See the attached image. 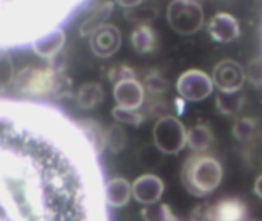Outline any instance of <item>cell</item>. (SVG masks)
<instances>
[{
	"instance_id": "2",
	"label": "cell",
	"mask_w": 262,
	"mask_h": 221,
	"mask_svg": "<svg viewBox=\"0 0 262 221\" xmlns=\"http://www.w3.org/2000/svg\"><path fill=\"white\" fill-rule=\"evenodd\" d=\"M181 180L190 195L203 198L221 185L223 166L213 157L195 154L186 160L181 171Z\"/></svg>"
},
{
	"instance_id": "27",
	"label": "cell",
	"mask_w": 262,
	"mask_h": 221,
	"mask_svg": "<svg viewBox=\"0 0 262 221\" xmlns=\"http://www.w3.org/2000/svg\"><path fill=\"white\" fill-rule=\"evenodd\" d=\"M14 77H15V72H14V65L11 58L0 52V91L12 86Z\"/></svg>"
},
{
	"instance_id": "32",
	"label": "cell",
	"mask_w": 262,
	"mask_h": 221,
	"mask_svg": "<svg viewBox=\"0 0 262 221\" xmlns=\"http://www.w3.org/2000/svg\"><path fill=\"white\" fill-rule=\"evenodd\" d=\"M120 6L126 8V9H132V8H137L143 3V0H115Z\"/></svg>"
},
{
	"instance_id": "1",
	"label": "cell",
	"mask_w": 262,
	"mask_h": 221,
	"mask_svg": "<svg viewBox=\"0 0 262 221\" xmlns=\"http://www.w3.org/2000/svg\"><path fill=\"white\" fill-rule=\"evenodd\" d=\"M0 109V221H106L100 169L77 125Z\"/></svg>"
},
{
	"instance_id": "29",
	"label": "cell",
	"mask_w": 262,
	"mask_h": 221,
	"mask_svg": "<svg viewBox=\"0 0 262 221\" xmlns=\"http://www.w3.org/2000/svg\"><path fill=\"white\" fill-rule=\"evenodd\" d=\"M141 6V5H140ZM132 8V9H127L126 12V18L130 20V22H135L137 25H149L150 20L155 18L157 12L155 9H150V8Z\"/></svg>"
},
{
	"instance_id": "11",
	"label": "cell",
	"mask_w": 262,
	"mask_h": 221,
	"mask_svg": "<svg viewBox=\"0 0 262 221\" xmlns=\"http://www.w3.org/2000/svg\"><path fill=\"white\" fill-rule=\"evenodd\" d=\"M209 34L220 43H230L241 35L239 22L229 12H218L209 22Z\"/></svg>"
},
{
	"instance_id": "24",
	"label": "cell",
	"mask_w": 262,
	"mask_h": 221,
	"mask_svg": "<svg viewBox=\"0 0 262 221\" xmlns=\"http://www.w3.org/2000/svg\"><path fill=\"white\" fill-rule=\"evenodd\" d=\"M126 143H127V135L120 123H115L111 128H107V149L117 154L126 148Z\"/></svg>"
},
{
	"instance_id": "26",
	"label": "cell",
	"mask_w": 262,
	"mask_h": 221,
	"mask_svg": "<svg viewBox=\"0 0 262 221\" xmlns=\"http://www.w3.org/2000/svg\"><path fill=\"white\" fill-rule=\"evenodd\" d=\"M141 85H143L144 91L150 92L152 95H161L169 89V82L158 72L147 74Z\"/></svg>"
},
{
	"instance_id": "14",
	"label": "cell",
	"mask_w": 262,
	"mask_h": 221,
	"mask_svg": "<svg viewBox=\"0 0 262 221\" xmlns=\"http://www.w3.org/2000/svg\"><path fill=\"white\" fill-rule=\"evenodd\" d=\"M213 221H247V206L241 198L229 197L212 205Z\"/></svg>"
},
{
	"instance_id": "28",
	"label": "cell",
	"mask_w": 262,
	"mask_h": 221,
	"mask_svg": "<svg viewBox=\"0 0 262 221\" xmlns=\"http://www.w3.org/2000/svg\"><path fill=\"white\" fill-rule=\"evenodd\" d=\"M244 74H246V80L250 82L253 86L256 88L262 86V55L255 57L246 65Z\"/></svg>"
},
{
	"instance_id": "4",
	"label": "cell",
	"mask_w": 262,
	"mask_h": 221,
	"mask_svg": "<svg viewBox=\"0 0 262 221\" xmlns=\"http://www.w3.org/2000/svg\"><path fill=\"white\" fill-rule=\"evenodd\" d=\"M167 22L181 35H192L204 25V9L196 0H172L167 6Z\"/></svg>"
},
{
	"instance_id": "15",
	"label": "cell",
	"mask_w": 262,
	"mask_h": 221,
	"mask_svg": "<svg viewBox=\"0 0 262 221\" xmlns=\"http://www.w3.org/2000/svg\"><path fill=\"white\" fill-rule=\"evenodd\" d=\"M75 125L97 155L101 154L104 149H107V129L103 128L100 122L83 118V120H78Z\"/></svg>"
},
{
	"instance_id": "13",
	"label": "cell",
	"mask_w": 262,
	"mask_h": 221,
	"mask_svg": "<svg viewBox=\"0 0 262 221\" xmlns=\"http://www.w3.org/2000/svg\"><path fill=\"white\" fill-rule=\"evenodd\" d=\"M103 197L107 206L115 209L124 208L132 198V183L121 177L111 178L103 188Z\"/></svg>"
},
{
	"instance_id": "7",
	"label": "cell",
	"mask_w": 262,
	"mask_h": 221,
	"mask_svg": "<svg viewBox=\"0 0 262 221\" xmlns=\"http://www.w3.org/2000/svg\"><path fill=\"white\" fill-rule=\"evenodd\" d=\"M212 82L220 92H239L246 82L244 68L235 60H223L213 68Z\"/></svg>"
},
{
	"instance_id": "30",
	"label": "cell",
	"mask_w": 262,
	"mask_h": 221,
	"mask_svg": "<svg viewBox=\"0 0 262 221\" xmlns=\"http://www.w3.org/2000/svg\"><path fill=\"white\" fill-rule=\"evenodd\" d=\"M107 78H109V82H112L114 85H117L120 82L135 78V71L130 66L124 65V63H118V65H114L107 71Z\"/></svg>"
},
{
	"instance_id": "12",
	"label": "cell",
	"mask_w": 262,
	"mask_h": 221,
	"mask_svg": "<svg viewBox=\"0 0 262 221\" xmlns=\"http://www.w3.org/2000/svg\"><path fill=\"white\" fill-rule=\"evenodd\" d=\"M66 43V34L60 28H54L38 35L32 42V51L41 58H54Z\"/></svg>"
},
{
	"instance_id": "16",
	"label": "cell",
	"mask_w": 262,
	"mask_h": 221,
	"mask_svg": "<svg viewBox=\"0 0 262 221\" xmlns=\"http://www.w3.org/2000/svg\"><path fill=\"white\" fill-rule=\"evenodd\" d=\"M104 100V89L100 83L88 82L83 83L75 92V102L81 109L91 111L98 108Z\"/></svg>"
},
{
	"instance_id": "22",
	"label": "cell",
	"mask_w": 262,
	"mask_h": 221,
	"mask_svg": "<svg viewBox=\"0 0 262 221\" xmlns=\"http://www.w3.org/2000/svg\"><path fill=\"white\" fill-rule=\"evenodd\" d=\"M232 132H233L235 138L243 142V143L252 142L256 137V134H258V123L253 118H249V117L239 118L233 125Z\"/></svg>"
},
{
	"instance_id": "23",
	"label": "cell",
	"mask_w": 262,
	"mask_h": 221,
	"mask_svg": "<svg viewBox=\"0 0 262 221\" xmlns=\"http://www.w3.org/2000/svg\"><path fill=\"white\" fill-rule=\"evenodd\" d=\"M112 117L120 125H129V126H140L144 122V114L140 109H127L115 106L112 109Z\"/></svg>"
},
{
	"instance_id": "17",
	"label": "cell",
	"mask_w": 262,
	"mask_h": 221,
	"mask_svg": "<svg viewBox=\"0 0 262 221\" xmlns=\"http://www.w3.org/2000/svg\"><path fill=\"white\" fill-rule=\"evenodd\" d=\"M213 143V132L207 125H195L187 131L186 146H189L195 154H203Z\"/></svg>"
},
{
	"instance_id": "19",
	"label": "cell",
	"mask_w": 262,
	"mask_h": 221,
	"mask_svg": "<svg viewBox=\"0 0 262 221\" xmlns=\"http://www.w3.org/2000/svg\"><path fill=\"white\" fill-rule=\"evenodd\" d=\"M114 5L112 2H103L97 9L92 11V14L89 17H86L83 20V23L80 25V35L81 37H91L100 26H103L107 20V17L112 14Z\"/></svg>"
},
{
	"instance_id": "20",
	"label": "cell",
	"mask_w": 262,
	"mask_h": 221,
	"mask_svg": "<svg viewBox=\"0 0 262 221\" xmlns=\"http://www.w3.org/2000/svg\"><path fill=\"white\" fill-rule=\"evenodd\" d=\"M246 97L241 92H220L216 97V108L224 115H235L244 106Z\"/></svg>"
},
{
	"instance_id": "33",
	"label": "cell",
	"mask_w": 262,
	"mask_h": 221,
	"mask_svg": "<svg viewBox=\"0 0 262 221\" xmlns=\"http://www.w3.org/2000/svg\"><path fill=\"white\" fill-rule=\"evenodd\" d=\"M255 194L262 200V175H259L255 182Z\"/></svg>"
},
{
	"instance_id": "34",
	"label": "cell",
	"mask_w": 262,
	"mask_h": 221,
	"mask_svg": "<svg viewBox=\"0 0 262 221\" xmlns=\"http://www.w3.org/2000/svg\"><path fill=\"white\" fill-rule=\"evenodd\" d=\"M247 221H250V220H247Z\"/></svg>"
},
{
	"instance_id": "5",
	"label": "cell",
	"mask_w": 262,
	"mask_h": 221,
	"mask_svg": "<svg viewBox=\"0 0 262 221\" xmlns=\"http://www.w3.org/2000/svg\"><path fill=\"white\" fill-rule=\"evenodd\" d=\"M154 145L164 155H175L186 148L187 131L180 118L173 115H163L157 120L154 131Z\"/></svg>"
},
{
	"instance_id": "25",
	"label": "cell",
	"mask_w": 262,
	"mask_h": 221,
	"mask_svg": "<svg viewBox=\"0 0 262 221\" xmlns=\"http://www.w3.org/2000/svg\"><path fill=\"white\" fill-rule=\"evenodd\" d=\"M163 155H164V154H163L161 151H158V148H157L155 145H147V146H144V148L140 151V154H138L140 165H141L144 169H147V171L155 169V168H158V166L161 165Z\"/></svg>"
},
{
	"instance_id": "21",
	"label": "cell",
	"mask_w": 262,
	"mask_h": 221,
	"mask_svg": "<svg viewBox=\"0 0 262 221\" xmlns=\"http://www.w3.org/2000/svg\"><path fill=\"white\" fill-rule=\"evenodd\" d=\"M141 217L144 221H177V215L172 212L169 205L164 203H155L150 206H146L141 211Z\"/></svg>"
},
{
	"instance_id": "31",
	"label": "cell",
	"mask_w": 262,
	"mask_h": 221,
	"mask_svg": "<svg viewBox=\"0 0 262 221\" xmlns=\"http://www.w3.org/2000/svg\"><path fill=\"white\" fill-rule=\"evenodd\" d=\"M189 221H213L212 215V205L210 203H203L198 205L192 212Z\"/></svg>"
},
{
	"instance_id": "6",
	"label": "cell",
	"mask_w": 262,
	"mask_h": 221,
	"mask_svg": "<svg viewBox=\"0 0 262 221\" xmlns=\"http://www.w3.org/2000/svg\"><path fill=\"white\" fill-rule=\"evenodd\" d=\"M213 89L212 77L200 69H189L177 80V91L186 102H203L212 95Z\"/></svg>"
},
{
	"instance_id": "10",
	"label": "cell",
	"mask_w": 262,
	"mask_h": 221,
	"mask_svg": "<svg viewBox=\"0 0 262 221\" xmlns=\"http://www.w3.org/2000/svg\"><path fill=\"white\" fill-rule=\"evenodd\" d=\"M114 98L117 106L127 109H140L146 98V91L137 78L120 82L114 86Z\"/></svg>"
},
{
	"instance_id": "3",
	"label": "cell",
	"mask_w": 262,
	"mask_h": 221,
	"mask_svg": "<svg viewBox=\"0 0 262 221\" xmlns=\"http://www.w3.org/2000/svg\"><path fill=\"white\" fill-rule=\"evenodd\" d=\"M63 74L54 68L28 66L15 74L12 88L28 98H49L63 91Z\"/></svg>"
},
{
	"instance_id": "9",
	"label": "cell",
	"mask_w": 262,
	"mask_h": 221,
	"mask_svg": "<svg viewBox=\"0 0 262 221\" xmlns=\"http://www.w3.org/2000/svg\"><path fill=\"white\" fill-rule=\"evenodd\" d=\"M164 194V182L155 174H143L132 183V198L144 206L160 203Z\"/></svg>"
},
{
	"instance_id": "18",
	"label": "cell",
	"mask_w": 262,
	"mask_h": 221,
	"mask_svg": "<svg viewBox=\"0 0 262 221\" xmlns=\"http://www.w3.org/2000/svg\"><path fill=\"white\" fill-rule=\"evenodd\" d=\"M130 43L138 54H149L157 48V32L150 25H138L130 34Z\"/></svg>"
},
{
	"instance_id": "8",
	"label": "cell",
	"mask_w": 262,
	"mask_h": 221,
	"mask_svg": "<svg viewBox=\"0 0 262 221\" xmlns=\"http://www.w3.org/2000/svg\"><path fill=\"white\" fill-rule=\"evenodd\" d=\"M89 42H91V49L97 57L111 58L121 48L123 37H121V31L115 25L104 23L89 37Z\"/></svg>"
},
{
	"instance_id": "35",
	"label": "cell",
	"mask_w": 262,
	"mask_h": 221,
	"mask_svg": "<svg viewBox=\"0 0 262 221\" xmlns=\"http://www.w3.org/2000/svg\"><path fill=\"white\" fill-rule=\"evenodd\" d=\"M177 221H180V220H177Z\"/></svg>"
}]
</instances>
